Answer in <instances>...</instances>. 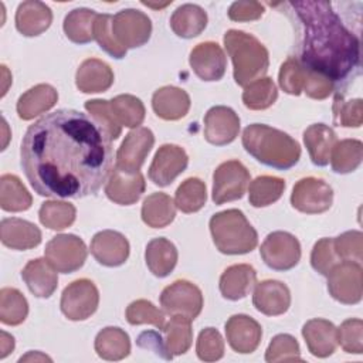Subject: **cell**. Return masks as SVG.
<instances>
[{
    "instance_id": "1",
    "label": "cell",
    "mask_w": 363,
    "mask_h": 363,
    "mask_svg": "<svg viewBox=\"0 0 363 363\" xmlns=\"http://www.w3.org/2000/svg\"><path fill=\"white\" fill-rule=\"evenodd\" d=\"M20 153L34 191L52 199L96 194L113 166L112 138L77 109H57L30 125Z\"/></svg>"
},
{
    "instance_id": "2",
    "label": "cell",
    "mask_w": 363,
    "mask_h": 363,
    "mask_svg": "<svg viewBox=\"0 0 363 363\" xmlns=\"http://www.w3.org/2000/svg\"><path fill=\"white\" fill-rule=\"evenodd\" d=\"M298 27L295 57L305 68L329 79L340 94L360 74V40L329 1L282 3Z\"/></svg>"
},
{
    "instance_id": "3",
    "label": "cell",
    "mask_w": 363,
    "mask_h": 363,
    "mask_svg": "<svg viewBox=\"0 0 363 363\" xmlns=\"http://www.w3.org/2000/svg\"><path fill=\"white\" fill-rule=\"evenodd\" d=\"M241 140L254 159L278 170L294 167L301 157V146L294 138L264 123L248 125Z\"/></svg>"
},
{
    "instance_id": "4",
    "label": "cell",
    "mask_w": 363,
    "mask_h": 363,
    "mask_svg": "<svg viewBox=\"0 0 363 363\" xmlns=\"http://www.w3.org/2000/svg\"><path fill=\"white\" fill-rule=\"evenodd\" d=\"M224 47L234 67V79L240 86L262 78L269 67L268 50L254 35L228 30L224 34Z\"/></svg>"
},
{
    "instance_id": "5",
    "label": "cell",
    "mask_w": 363,
    "mask_h": 363,
    "mask_svg": "<svg viewBox=\"0 0 363 363\" xmlns=\"http://www.w3.org/2000/svg\"><path fill=\"white\" fill-rule=\"evenodd\" d=\"M210 233L217 250L227 255L251 252L258 244V234L241 210L230 208L210 218Z\"/></svg>"
},
{
    "instance_id": "6",
    "label": "cell",
    "mask_w": 363,
    "mask_h": 363,
    "mask_svg": "<svg viewBox=\"0 0 363 363\" xmlns=\"http://www.w3.org/2000/svg\"><path fill=\"white\" fill-rule=\"evenodd\" d=\"M160 305L170 316L180 315L194 320L203 309V294L193 282L177 279L162 291Z\"/></svg>"
},
{
    "instance_id": "7",
    "label": "cell",
    "mask_w": 363,
    "mask_h": 363,
    "mask_svg": "<svg viewBox=\"0 0 363 363\" xmlns=\"http://www.w3.org/2000/svg\"><path fill=\"white\" fill-rule=\"evenodd\" d=\"M44 257L57 272L71 274L84 265L86 247L85 242L74 234H58L47 242Z\"/></svg>"
},
{
    "instance_id": "8",
    "label": "cell",
    "mask_w": 363,
    "mask_h": 363,
    "mask_svg": "<svg viewBox=\"0 0 363 363\" xmlns=\"http://www.w3.org/2000/svg\"><path fill=\"white\" fill-rule=\"evenodd\" d=\"M250 172L241 162L227 160L221 163L213 174V201L224 204L241 199L250 184Z\"/></svg>"
},
{
    "instance_id": "9",
    "label": "cell",
    "mask_w": 363,
    "mask_h": 363,
    "mask_svg": "<svg viewBox=\"0 0 363 363\" xmlns=\"http://www.w3.org/2000/svg\"><path fill=\"white\" fill-rule=\"evenodd\" d=\"M362 264L353 261H340L328 277V291L333 299L345 305L359 303L363 295Z\"/></svg>"
},
{
    "instance_id": "10",
    "label": "cell",
    "mask_w": 363,
    "mask_h": 363,
    "mask_svg": "<svg viewBox=\"0 0 363 363\" xmlns=\"http://www.w3.org/2000/svg\"><path fill=\"white\" fill-rule=\"evenodd\" d=\"M259 254L267 267L275 271H288L301 259V244L286 231H274L261 244Z\"/></svg>"
},
{
    "instance_id": "11",
    "label": "cell",
    "mask_w": 363,
    "mask_h": 363,
    "mask_svg": "<svg viewBox=\"0 0 363 363\" xmlns=\"http://www.w3.org/2000/svg\"><path fill=\"white\" fill-rule=\"evenodd\" d=\"M112 35L125 50L136 48L146 44L152 34L150 18L135 9H125L112 18Z\"/></svg>"
},
{
    "instance_id": "12",
    "label": "cell",
    "mask_w": 363,
    "mask_h": 363,
    "mask_svg": "<svg viewBox=\"0 0 363 363\" xmlns=\"http://www.w3.org/2000/svg\"><path fill=\"white\" fill-rule=\"evenodd\" d=\"M99 303V292L95 284L86 278L77 279L64 288L61 295V312L69 320H85L95 313Z\"/></svg>"
},
{
    "instance_id": "13",
    "label": "cell",
    "mask_w": 363,
    "mask_h": 363,
    "mask_svg": "<svg viewBox=\"0 0 363 363\" xmlns=\"http://www.w3.org/2000/svg\"><path fill=\"white\" fill-rule=\"evenodd\" d=\"M333 201L332 187L316 177H303L292 189L291 204L301 213L319 214L330 208Z\"/></svg>"
},
{
    "instance_id": "14",
    "label": "cell",
    "mask_w": 363,
    "mask_h": 363,
    "mask_svg": "<svg viewBox=\"0 0 363 363\" xmlns=\"http://www.w3.org/2000/svg\"><path fill=\"white\" fill-rule=\"evenodd\" d=\"M153 145L155 136L149 128H136L130 130L116 152L115 167L128 174L138 173Z\"/></svg>"
},
{
    "instance_id": "15",
    "label": "cell",
    "mask_w": 363,
    "mask_h": 363,
    "mask_svg": "<svg viewBox=\"0 0 363 363\" xmlns=\"http://www.w3.org/2000/svg\"><path fill=\"white\" fill-rule=\"evenodd\" d=\"M187 163L189 157L184 149L167 143L157 149L147 176L156 186L166 187L186 170Z\"/></svg>"
},
{
    "instance_id": "16",
    "label": "cell",
    "mask_w": 363,
    "mask_h": 363,
    "mask_svg": "<svg viewBox=\"0 0 363 363\" xmlns=\"http://www.w3.org/2000/svg\"><path fill=\"white\" fill-rule=\"evenodd\" d=\"M240 132V118L228 106L217 105L204 116V139L216 146L231 143Z\"/></svg>"
},
{
    "instance_id": "17",
    "label": "cell",
    "mask_w": 363,
    "mask_h": 363,
    "mask_svg": "<svg viewBox=\"0 0 363 363\" xmlns=\"http://www.w3.org/2000/svg\"><path fill=\"white\" fill-rule=\"evenodd\" d=\"M193 72L203 81H220L227 68V58L223 48L213 41L197 44L189 57Z\"/></svg>"
},
{
    "instance_id": "18",
    "label": "cell",
    "mask_w": 363,
    "mask_h": 363,
    "mask_svg": "<svg viewBox=\"0 0 363 363\" xmlns=\"http://www.w3.org/2000/svg\"><path fill=\"white\" fill-rule=\"evenodd\" d=\"M225 336L231 349L237 353H252L261 343L262 328L248 315H233L225 322Z\"/></svg>"
},
{
    "instance_id": "19",
    "label": "cell",
    "mask_w": 363,
    "mask_h": 363,
    "mask_svg": "<svg viewBox=\"0 0 363 363\" xmlns=\"http://www.w3.org/2000/svg\"><path fill=\"white\" fill-rule=\"evenodd\" d=\"M91 254L101 265L119 267L129 257V242L118 231L102 230L91 241Z\"/></svg>"
},
{
    "instance_id": "20",
    "label": "cell",
    "mask_w": 363,
    "mask_h": 363,
    "mask_svg": "<svg viewBox=\"0 0 363 363\" xmlns=\"http://www.w3.org/2000/svg\"><path fill=\"white\" fill-rule=\"evenodd\" d=\"M252 303L258 312L267 316H279L289 309L291 292L284 282L265 279L255 285Z\"/></svg>"
},
{
    "instance_id": "21",
    "label": "cell",
    "mask_w": 363,
    "mask_h": 363,
    "mask_svg": "<svg viewBox=\"0 0 363 363\" xmlns=\"http://www.w3.org/2000/svg\"><path fill=\"white\" fill-rule=\"evenodd\" d=\"M146 189L145 177L140 172L128 174L119 169H113L109 180L105 186L106 197L121 206H130L136 203Z\"/></svg>"
},
{
    "instance_id": "22",
    "label": "cell",
    "mask_w": 363,
    "mask_h": 363,
    "mask_svg": "<svg viewBox=\"0 0 363 363\" xmlns=\"http://www.w3.org/2000/svg\"><path fill=\"white\" fill-rule=\"evenodd\" d=\"M302 336L309 352L316 357L330 356L337 346V329L326 319L308 320L302 328Z\"/></svg>"
},
{
    "instance_id": "23",
    "label": "cell",
    "mask_w": 363,
    "mask_h": 363,
    "mask_svg": "<svg viewBox=\"0 0 363 363\" xmlns=\"http://www.w3.org/2000/svg\"><path fill=\"white\" fill-rule=\"evenodd\" d=\"M0 238L1 242L17 251H24L37 247L41 242L40 228L21 218H3L0 224Z\"/></svg>"
},
{
    "instance_id": "24",
    "label": "cell",
    "mask_w": 363,
    "mask_h": 363,
    "mask_svg": "<svg viewBox=\"0 0 363 363\" xmlns=\"http://www.w3.org/2000/svg\"><path fill=\"white\" fill-rule=\"evenodd\" d=\"M21 278L37 298H50L58 286L57 271L45 257L28 261L21 271Z\"/></svg>"
},
{
    "instance_id": "25",
    "label": "cell",
    "mask_w": 363,
    "mask_h": 363,
    "mask_svg": "<svg viewBox=\"0 0 363 363\" xmlns=\"http://www.w3.org/2000/svg\"><path fill=\"white\" fill-rule=\"evenodd\" d=\"M152 108L164 121H179L190 109V96L182 88L172 85L162 86L152 96Z\"/></svg>"
},
{
    "instance_id": "26",
    "label": "cell",
    "mask_w": 363,
    "mask_h": 363,
    "mask_svg": "<svg viewBox=\"0 0 363 363\" xmlns=\"http://www.w3.org/2000/svg\"><path fill=\"white\" fill-rule=\"evenodd\" d=\"M257 284V272L248 264L228 267L220 277V292L228 301L245 298Z\"/></svg>"
},
{
    "instance_id": "27",
    "label": "cell",
    "mask_w": 363,
    "mask_h": 363,
    "mask_svg": "<svg viewBox=\"0 0 363 363\" xmlns=\"http://www.w3.org/2000/svg\"><path fill=\"white\" fill-rule=\"evenodd\" d=\"M52 21L50 7L41 1H23L16 11V28L26 37H35L44 33Z\"/></svg>"
},
{
    "instance_id": "28",
    "label": "cell",
    "mask_w": 363,
    "mask_h": 363,
    "mask_svg": "<svg viewBox=\"0 0 363 363\" xmlns=\"http://www.w3.org/2000/svg\"><path fill=\"white\" fill-rule=\"evenodd\" d=\"M75 84L84 94L105 92L113 84V71L106 62L98 58H88L79 65Z\"/></svg>"
},
{
    "instance_id": "29",
    "label": "cell",
    "mask_w": 363,
    "mask_h": 363,
    "mask_svg": "<svg viewBox=\"0 0 363 363\" xmlns=\"http://www.w3.org/2000/svg\"><path fill=\"white\" fill-rule=\"evenodd\" d=\"M303 143L309 152V157L315 166H326L330 160L333 146L337 136L332 128L325 123H313L303 132Z\"/></svg>"
},
{
    "instance_id": "30",
    "label": "cell",
    "mask_w": 363,
    "mask_h": 363,
    "mask_svg": "<svg viewBox=\"0 0 363 363\" xmlns=\"http://www.w3.org/2000/svg\"><path fill=\"white\" fill-rule=\"evenodd\" d=\"M58 101V94L48 84H38L24 92L17 101V113L23 121H30L34 116L47 112Z\"/></svg>"
},
{
    "instance_id": "31",
    "label": "cell",
    "mask_w": 363,
    "mask_h": 363,
    "mask_svg": "<svg viewBox=\"0 0 363 363\" xmlns=\"http://www.w3.org/2000/svg\"><path fill=\"white\" fill-rule=\"evenodd\" d=\"M145 259L149 271L155 277L164 278L174 269L177 264V250L167 238L157 237L147 242Z\"/></svg>"
},
{
    "instance_id": "32",
    "label": "cell",
    "mask_w": 363,
    "mask_h": 363,
    "mask_svg": "<svg viewBox=\"0 0 363 363\" xmlns=\"http://www.w3.org/2000/svg\"><path fill=\"white\" fill-rule=\"evenodd\" d=\"M207 26V13L197 4H182L170 17L173 33L182 38H193L200 35Z\"/></svg>"
},
{
    "instance_id": "33",
    "label": "cell",
    "mask_w": 363,
    "mask_h": 363,
    "mask_svg": "<svg viewBox=\"0 0 363 363\" xmlns=\"http://www.w3.org/2000/svg\"><path fill=\"white\" fill-rule=\"evenodd\" d=\"M176 216V204L166 193H152L142 204V220L152 228L169 225Z\"/></svg>"
},
{
    "instance_id": "34",
    "label": "cell",
    "mask_w": 363,
    "mask_h": 363,
    "mask_svg": "<svg viewBox=\"0 0 363 363\" xmlns=\"http://www.w3.org/2000/svg\"><path fill=\"white\" fill-rule=\"evenodd\" d=\"M95 352L105 360H122L130 352V340L121 328L109 326L102 329L95 337Z\"/></svg>"
},
{
    "instance_id": "35",
    "label": "cell",
    "mask_w": 363,
    "mask_h": 363,
    "mask_svg": "<svg viewBox=\"0 0 363 363\" xmlns=\"http://www.w3.org/2000/svg\"><path fill=\"white\" fill-rule=\"evenodd\" d=\"M162 330L166 350L172 357L184 354L190 349L193 340V329L190 319L180 315H174L170 318L167 323H164Z\"/></svg>"
},
{
    "instance_id": "36",
    "label": "cell",
    "mask_w": 363,
    "mask_h": 363,
    "mask_svg": "<svg viewBox=\"0 0 363 363\" xmlns=\"http://www.w3.org/2000/svg\"><path fill=\"white\" fill-rule=\"evenodd\" d=\"M98 13L89 9H74L64 18V33L75 44H86L95 40L94 27Z\"/></svg>"
},
{
    "instance_id": "37",
    "label": "cell",
    "mask_w": 363,
    "mask_h": 363,
    "mask_svg": "<svg viewBox=\"0 0 363 363\" xmlns=\"http://www.w3.org/2000/svg\"><path fill=\"white\" fill-rule=\"evenodd\" d=\"M33 199L21 180L14 174L0 177V206L4 211H24L31 207Z\"/></svg>"
},
{
    "instance_id": "38",
    "label": "cell",
    "mask_w": 363,
    "mask_h": 363,
    "mask_svg": "<svg viewBox=\"0 0 363 363\" xmlns=\"http://www.w3.org/2000/svg\"><path fill=\"white\" fill-rule=\"evenodd\" d=\"M363 159V145L357 139L337 142L330 153V164L335 173L346 174L354 172Z\"/></svg>"
},
{
    "instance_id": "39",
    "label": "cell",
    "mask_w": 363,
    "mask_h": 363,
    "mask_svg": "<svg viewBox=\"0 0 363 363\" xmlns=\"http://www.w3.org/2000/svg\"><path fill=\"white\" fill-rule=\"evenodd\" d=\"M285 180L275 176H258L250 183L248 201L254 207H267L281 199Z\"/></svg>"
},
{
    "instance_id": "40",
    "label": "cell",
    "mask_w": 363,
    "mask_h": 363,
    "mask_svg": "<svg viewBox=\"0 0 363 363\" xmlns=\"http://www.w3.org/2000/svg\"><path fill=\"white\" fill-rule=\"evenodd\" d=\"M115 119L121 126L138 128L145 119V106L142 101L133 95L122 94L109 101Z\"/></svg>"
},
{
    "instance_id": "41",
    "label": "cell",
    "mask_w": 363,
    "mask_h": 363,
    "mask_svg": "<svg viewBox=\"0 0 363 363\" xmlns=\"http://www.w3.org/2000/svg\"><path fill=\"white\" fill-rule=\"evenodd\" d=\"M206 200H207L206 184L197 177L186 179L177 187L176 196H174L176 207L186 214L196 213L200 208H203L206 204Z\"/></svg>"
},
{
    "instance_id": "42",
    "label": "cell",
    "mask_w": 363,
    "mask_h": 363,
    "mask_svg": "<svg viewBox=\"0 0 363 363\" xmlns=\"http://www.w3.org/2000/svg\"><path fill=\"white\" fill-rule=\"evenodd\" d=\"M27 313V299L18 289L3 288L0 291V320L4 325H20L26 320Z\"/></svg>"
},
{
    "instance_id": "43",
    "label": "cell",
    "mask_w": 363,
    "mask_h": 363,
    "mask_svg": "<svg viewBox=\"0 0 363 363\" xmlns=\"http://www.w3.org/2000/svg\"><path fill=\"white\" fill-rule=\"evenodd\" d=\"M278 98V91L274 81L262 77L248 84L242 92V102L248 109L261 111L269 108Z\"/></svg>"
},
{
    "instance_id": "44",
    "label": "cell",
    "mask_w": 363,
    "mask_h": 363,
    "mask_svg": "<svg viewBox=\"0 0 363 363\" xmlns=\"http://www.w3.org/2000/svg\"><path fill=\"white\" fill-rule=\"evenodd\" d=\"M77 210L71 203L45 201L41 204L38 218L43 225L50 230H64L75 221Z\"/></svg>"
},
{
    "instance_id": "45",
    "label": "cell",
    "mask_w": 363,
    "mask_h": 363,
    "mask_svg": "<svg viewBox=\"0 0 363 363\" xmlns=\"http://www.w3.org/2000/svg\"><path fill=\"white\" fill-rule=\"evenodd\" d=\"M308 78V69L295 58L288 60L281 65L278 81L279 86L289 95H299L303 92Z\"/></svg>"
},
{
    "instance_id": "46",
    "label": "cell",
    "mask_w": 363,
    "mask_h": 363,
    "mask_svg": "<svg viewBox=\"0 0 363 363\" xmlns=\"http://www.w3.org/2000/svg\"><path fill=\"white\" fill-rule=\"evenodd\" d=\"M333 122L337 126L359 128L363 122V102L362 99L345 101L343 94H336L333 102Z\"/></svg>"
},
{
    "instance_id": "47",
    "label": "cell",
    "mask_w": 363,
    "mask_h": 363,
    "mask_svg": "<svg viewBox=\"0 0 363 363\" xmlns=\"http://www.w3.org/2000/svg\"><path fill=\"white\" fill-rule=\"evenodd\" d=\"M126 320L130 325L149 323L156 326L160 330L164 326L163 312L157 309L150 301H146V299H138L129 303V306L126 308Z\"/></svg>"
},
{
    "instance_id": "48",
    "label": "cell",
    "mask_w": 363,
    "mask_h": 363,
    "mask_svg": "<svg viewBox=\"0 0 363 363\" xmlns=\"http://www.w3.org/2000/svg\"><path fill=\"white\" fill-rule=\"evenodd\" d=\"M84 108L86 109L89 116L109 133V136L113 140L119 138V135L122 132V126L115 119L113 112H112L111 105H109V101H106V99H91V101H86L84 104Z\"/></svg>"
},
{
    "instance_id": "49",
    "label": "cell",
    "mask_w": 363,
    "mask_h": 363,
    "mask_svg": "<svg viewBox=\"0 0 363 363\" xmlns=\"http://www.w3.org/2000/svg\"><path fill=\"white\" fill-rule=\"evenodd\" d=\"M197 357L203 362H216L224 356V340L214 328H206L199 333L196 345Z\"/></svg>"
},
{
    "instance_id": "50",
    "label": "cell",
    "mask_w": 363,
    "mask_h": 363,
    "mask_svg": "<svg viewBox=\"0 0 363 363\" xmlns=\"http://www.w3.org/2000/svg\"><path fill=\"white\" fill-rule=\"evenodd\" d=\"M112 18L113 16L111 14H98L95 20V27H94V35L99 47L105 52H108L111 57L116 60H121L126 55V50L122 48L112 35V28H111Z\"/></svg>"
},
{
    "instance_id": "51",
    "label": "cell",
    "mask_w": 363,
    "mask_h": 363,
    "mask_svg": "<svg viewBox=\"0 0 363 363\" xmlns=\"http://www.w3.org/2000/svg\"><path fill=\"white\" fill-rule=\"evenodd\" d=\"M265 360L268 363H275L282 360H302L296 339L286 333H281L272 337L265 352Z\"/></svg>"
},
{
    "instance_id": "52",
    "label": "cell",
    "mask_w": 363,
    "mask_h": 363,
    "mask_svg": "<svg viewBox=\"0 0 363 363\" xmlns=\"http://www.w3.org/2000/svg\"><path fill=\"white\" fill-rule=\"evenodd\" d=\"M333 248L340 261H353L362 264L363 234L360 231H346L333 238Z\"/></svg>"
},
{
    "instance_id": "53",
    "label": "cell",
    "mask_w": 363,
    "mask_h": 363,
    "mask_svg": "<svg viewBox=\"0 0 363 363\" xmlns=\"http://www.w3.org/2000/svg\"><path fill=\"white\" fill-rule=\"evenodd\" d=\"M337 343L346 353L360 354L363 352V322L347 319L337 328Z\"/></svg>"
},
{
    "instance_id": "54",
    "label": "cell",
    "mask_w": 363,
    "mask_h": 363,
    "mask_svg": "<svg viewBox=\"0 0 363 363\" xmlns=\"http://www.w3.org/2000/svg\"><path fill=\"white\" fill-rule=\"evenodd\" d=\"M339 262L340 259L333 248V238H320L315 242L311 254V265L316 272L326 277Z\"/></svg>"
},
{
    "instance_id": "55",
    "label": "cell",
    "mask_w": 363,
    "mask_h": 363,
    "mask_svg": "<svg viewBox=\"0 0 363 363\" xmlns=\"http://www.w3.org/2000/svg\"><path fill=\"white\" fill-rule=\"evenodd\" d=\"M264 14V6L258 1H235L228 9V17L233 21H252Z\"/></svg>"
},
{
    "instance_id": "56",
    "label": "cell",
    "mask_w": 363,
    "mask_h": 363,
    "mask_svg": "<svg viewBox=\"0 0 363 363\" xmlns=\"http://www.w3.org/2000/svg\"><path fill=\"white\" fill-rule=\"evenodd\" d=\"M136 345L142 349H147L155 352L157 356L166 359V360H172L173 357L169 354V352L166 350L164 342H163V336L155 330H146L142 332L138 339H136Z\"/></svg>"
},
{
    "instance_id": "57",
    "label": "cell",
    "mask_w": 363,
    "mask_h": 363,
    "mask_svg": "<svg viewBox=\"0 0 363 363\" xmlns=\"http://www.w3.org/2000/svg\"><path fill=\"white\" fill-rule=\"evenodd\" d=\"M14 349V337L10 336L6 332H1V353L0 357L4 359L10 352H13Z\"/></svg>"
},
{
    "instance_id": "58",
    "label": "cell",
    "mask_w": 363,
    "mask_h": 363,
    "mask_svg": "<svg viewBox=\"0 0 363 363\" xmlns=\"http://www.w3.org/2000/svg\"><path fill=\"white\" fill-rule=\"evenodd\" d=\"M28 359H34V360H37V359H41V360H50V362H51V359H50L48 356H45V354H41L40 352H35V353H33V352H28L26 356H21V357L18 359V362H26V360H28Z\"/></svg>"
},
{
    "instance_id": "59",
    "label": "cell",
    "mask_w": 363,
    "mask_h": 363,
    "mask_svg": "<svg viewBox=\"0 0 363 363\" xmlns=\"http://www.w3.org/2000/svg\"><path fill=\"white\" fill-rule=\"evenodd\" d=\"M142 4L143 6H147V7H152V9H163V7H166V6H169V4H172V1H166V3H159V4H156V3H150V1H142Z\"/></svg>"
}]
</instances>
